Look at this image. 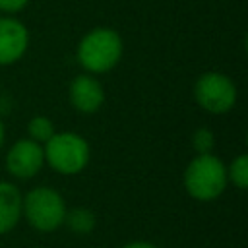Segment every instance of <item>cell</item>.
<instances>
[{"instance_id":"cell-5","label":"cell","mask_w":248,"mask_h":248,"mask_svg":"<svg viewBox=\"0 0 248 248\" xmlns=\"http://www.w3.org/2000/svg\"><path fill=\"white\" fill-rule=\"evenodd\" d=\"M194 97L202 108L211 114L229 112L236 103V85L232 79L219 72H207L198 78Z\"/></svg>"},{"instance_id":"cell-3","label":"cell","mask_w":248,"mask_h":248,"mask_svg":"<svg viewBox=\"0 0 248 248\" xmlns=\"http://www.w3.org/2000/svg\"><path fill=\"white\" fill-rule=\"evenodd\" d=\"M66 203L64 198L46 186L33 188L21 202V215L27 219V223L41 231V232H52L56 231L66 217Z\"/></svg>"},{"instance_id":"cell-11","label":"cell","mask_w":248,"mask_h":248,"mask_svg":"<svg viewBox=\"0 0 248 248\" xmlns=\"http://www.w3.org/2000/svg\"><path fill=\"white\" fill-rule=\"evenodd\" d=\"M27 132H29V140L37 141V143H46L56 132L52 122L46 116H35L27 122Z\"/></svg>"},{"instance_id":"cell-15","label":"cell","mask_w":248,"mask_h":248,"mask_svg":"<svg viewBox=\"0 0 248 248\" xmlns=\"http://www.w3.org/2000/svg\"><path fill=\"white\" fill-rule=\"evenodd\" d=\"M122 248H155L151 242H143V240H134V242H128L126 246Z\"/></svg>"},{"instance_id":"cell-10","label":"cell","mask_w":248,"mask_h":248,"mask_svg":"<svg viewBox=\"0 0 248 248\" xmlns=\"http://www.w3.org/2000/svg\"><path fill=\"white\" fill-rule=\"evenodd\" d=\"M64 223L68 225V229L72 232H78V234H87L93 231L95 227V215L85 209V207H76L72 211H66V217H64Z\"/></svg>"},{"instance_id":"cell-13","label":"cell","mask_w":248,"mask_h":248,"mask_svg":"<svg viewBox=\"0 0 248 248\" xmlns=\"http://www.w3.org/2000/svg\"><path fill=\"white\" fill-rule=\"evenodd\" d=\"M192 145L196 149L198 155H205V153H211L213 145H215V136L209 128H198L194 132V138H192Z\"/></svg>"},{"instance_id":"cell-4","label":"cell","mask_w":248,"mask_h":248,"mask_svg":"<svg viewBox=\"0 0 248 248\" xmlns=\"http://www.w3.org/2000/svg\"><path fill=\"white\" fill-rule=\"evenodd\" d=\"M45 161L60 174H78L89 163L87 141L74 132L54 134L43 147Z\"/></svg>"},{"instance_id":"cell-16","label":"cell","mask_w":248,"mask_h":248,"mask_svg":"<svg viewBox=\"0 0 248 248\" xmlns=\"http://www.w3.org/2000/svg\"><path fill=\"white\" fill-rule=\"evenodd\" d=\"M2 143H4V124L0 120V147H2Z\"/></svg>"},{"instance_id":"cell-14","label":"cell","mask_w":248,"mask_h":248,"mask_svg":"<svg viewBox=\"0 0 248 248\" xmlns=\"http://www.w3.org/2000/svg\"><path fill=\"white\" fill-rule=\"evenodd\" d=\"M29 0H0V10L6 14H16L27 6Z\"/></svg>"},{"instance_id":"cell-6","label":"cell","mask_w":248,"mask_h":248,"mask_svg":"<svg viewBox=\"0 0 248 248\" xmlns=\"http://www.w3.org/2000/svg\"><path fill=\"white\" fill-rule=\"evenodd\" d=\"M45 165V151H43V145L25 138V140H19L16 141L8 155H6V169L12 176L16 178H31L35 176Z\"/></svg>"},{"instance_id":"cell-1","label":"cell","mask_w":248,"mask_h":248,"mask_svg":"<svg viewBox=\"0 0 248 248\" xmlns=\"http://www.w3.org/2000/svg\"><path fill=\"white\" fill-rule=\"evenodd\" d=\"M227 167L211 153L196 155L184 170V186L188 194L200 202L215 200L227 188Z\"/></svg>"},{"instance_id":"cell-9","label":"cell","mask_w":248,"mask_h":248,"mask_svg":"<svg viewBox=\"0 0 248 248\" xmlns=\"http://www.w3.org/2000/svg\"><path fill=\"white\" fill-rule=\"evenodd\" d=\"M21 194L12 182H0V234L10 232L21 219Z\"/></svg>"},{"instance_id":"cell-12","label":"cell","mask_w":248,"mask_h":248,"mask_svg":"<svg viewBox=\"0 0 248 248\" xmlns=\"http://www.w3.org/2000/svg\"><path fill=\"white\" fill-rule=\"evenodd\" d=\"M227 178L232 180V184L240 190L248 186V157L246 155H238L231 163V167L227 169Z\"/></svg>"},{"instance_id":"cell-7","label":"cell","mask_w":248,"mask_h":248,"mask_svg":"<svg viewBox=\"0 0 248 248\" xmlns=\"http://www.w3.org/2000/svg\"><path fill=\"white\" fill-rule=\"evenodd\" d=\"M29 45L25 25L14 17H0V66L17 62Z\"/></svg>"},{"instance_id":"cell-8","label":"cell","mask_w":248,"mask_h":248,"mask_svg":"<svg viewBox=\"0 0 248 248\" xmlns=\"http://www.w3.org/2000/svg\"><path fill=\"white\" fill-rule=\"evenodd\" d=\"M70 101L74 108H78L79 112H85V114L97 112L105 101L103 85L93 76H87V74L78 76L70 83Z\"/></svg>"},{"instance_id":"cell-2","label":"cell","mask_w":248,"mask_h":248,"mask_svg":"<svg viewBox=\"0 0 248 248\" xmlns=\"http://www.w3.org/2000/svg\"><path fill=\"white\" fill-rule=\"evenodd\" d=\"M122 56V39L108 27H97L89 31L78 46V60L93 74L112 70Z\"/></svg>"}]
</instances>
